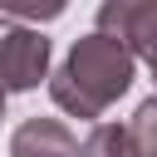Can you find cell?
Segmentation results:
<instances>
[{
  "mask_svg": "<svg viewBox=\"0 0 157 157\" xmlns=\"http://www.w3.org/2000/svg\"><path fill=\"white\" fill-rule=\"evenodd\" d=\"M132 78H137L132 49L118 44L113 34L93 29V34L74 39L69 54H64V64L49 74V98H54L69 118L93 123V118H103V113L132 88Z\"/></svg>",
  "mask_w": 157,
  "mask_h": 157,
  "instance_id": "cell-1",
  "label": "cell"
},
{
  "mask_svg": "<svg viewBox=\"0 0 157 157\" xmlns=\"http://www.w3.org/2000/svg\"><path fill=\"white\" fill-rule=\"evenodd\" d=\"M49 39L34 25L0 15V93H29L39 78H49Z\"/></svg>",
  "mask_w": 157,
  "mask_h": 157,
  "instance_id": "cell-2",
  "label": "cell"
},
{
  "mask_svg": "<svg viewBox=\"0 0 157 157\" xmlns=\"http://www.w3.org/2000/svg\"><path fill=\"white\" fill-rule=\"evenodd\" d=\"M98 29L132 49V59L157 69V0H103Z\"/></svg>",
  "mask_w": 157,
  "mask_h": 157,
  "instance_id": "cell-3",
  "label": "cell"
},
{
  "mask_svg": "<svg viewBox=\"0 0 157 157\" xmlns=\"http://www.w3.org/2000/svg\"><path fill=\"white\" fill-rule=\"evenodd\" d=\"M10 157H78V137L59 118H25L10 132Z\"/></svg>",
  "mask_w": 157,
  "mask_h": 157,
  "instance_id": "cell-4",
  "label": "cell"
},
{
  "mask_svg": "<svg viewBox=\"0 0 157 157\" xmlns=\"http://www.w3.org/2000/svg\"><path fill=\"white\" fill-rule=\"evenodd\" d=\"M78 157H142L128 123H93V132L78 142Z\"/></svg>",
  "mask_w": 157,
  "mask_h": 157,
  "instance_id": "cell-5",
  "label": "cell"
},
{
  "mask_svg": "<svg viewBox=\"0 0 157 157\" xmlns=\"http://www.w3.org/2000/svg\"><path fill=\"white\" fill-rule=\"evenodd\" d=\"M69 10V0H0V15L10 20H29V25H49Z\"/></svg>",
  "mask_w": 157,
  "mask_h": 157,
  "instance_id": "cell-6",
  "label": "cell"
},
{
  "mask_svg": "<svg viewBox=\"0 0 157 157\" xmlns=\"http://www.w3.org/2000/svg\"><path fill=\"white\" fill-rule=\"evenodd\" d=\"M128 128H132V137H137L142 157H157V93L137 103V113H132V123H128Z\"/></svg>",
  "mask_w": 157,
  "mask_h": 157,
  "instance_id": "cell-7",
  "label": "cell"
},
{
  "mask_svg": "<svg viewBox=\"0 0 157 157\" xmlns=\"http://www.w3.org/2000/svg\"><path fill=\"white\" fill-rule=\"evenodd\" d=\"M0 123H5V93H0Z\"/></svg>",
  "mask_w": 157,
  "mask_h": 157,
  "instance_id": "cell-8",
  "label": "cell"
},
{
  "mask_svg": "<svg viewBox=\"0 0 157 157\" xmlns=\"http://www.w3.org/2000/svg\"><path fill=\"white\" fill-rule=\"evenodd\" d=\"M152 83H157V69H152Z\"/></svg>",
  "mask_w": 157,
  "mask_h": 157,
  "instance_id": "cell-9",
  "label": "cell"
}]
</instances>
